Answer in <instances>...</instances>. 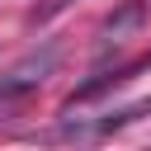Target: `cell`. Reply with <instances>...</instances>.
<instances>
[{"instance_id":"cell-3","label":"cell","mask_w":151,"mask_h":151,"mask_svg":"<svg viewBox=\"0 0 151 151\" xmlns=\"http://www.w3.org/2000/svg\"><path fill=\"white\" fill-rule=\"evenodd\" d=\"M146 0H123L104 24H99V47H109V42H123V38H132L142 24H146Z\"/></svg>"},{"instance_id":"cell-1","label":"cell","mask_w":151,"mask_h":151,"mask_svg":"<svg viewBox=\"0 0 151 151\" xmlns=\"http://www.w3.org/2000/svg\"><path fill=\"white\" fill-rule=\"evenodd\" d=\"M57 57H61V42H42V52H28L19 66H9V71L0 76V104L14 99V94H24V90H38V85L52 76Z\"/></svg>"},{"instance_id":"cell-4","label":"cell","mask_w":151,"mask_h":151,"mask_svg":"<svg viewBox=\"0 0 151 151\" xmlns=\"http://www.w3.org/2000/svg\"><path fill=\"white\" fill-rule=\"evenodd\" d=\"M71 5H76V0H42V5L28 14V24H33V28H38V24H52V19H57L61 9H71Z\"/></svg>"},{"instance_id":"cell-2","label":"cell","mask_w":151,"mask_h":151,"mask_svg":"<svg viewBox=\"0 0 151 151\" xmlns=\"http://www.w3.org/2000/svg\"><path fill=\"white\" fill-rule=\"evenodd\" d=\"M146 66H151V52H146V57H137V61H127V66H118V71H99L94 80H85V85H76V90L66 94V109H76V104H90V99L109 94L113 85L132 80V76H137V71H146Z\"/></svg>"}]
</instances>
